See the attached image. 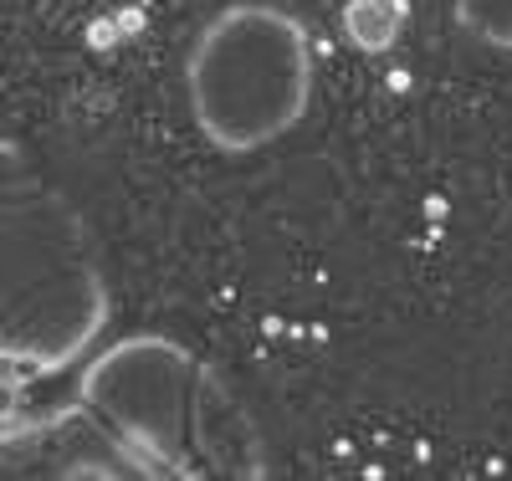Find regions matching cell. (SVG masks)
Segmentation results:
<instances>
[{"mask_svg": "<svg viewBox=\"0 0 512 481\" xmlns=\"http://www.w3.org/2000/svg\"><path fill=\"white\" fill-rule=\"evenodd\" d=\"M349 31H354V41L364 52H379L384 41L395 36V16H390V6H379V0H354L349 6Z\"/></svg>", "mask_w": 512, "mask_h": 481, "instance_id": "6da1fadb", "label": "cell"}]
</instances>
